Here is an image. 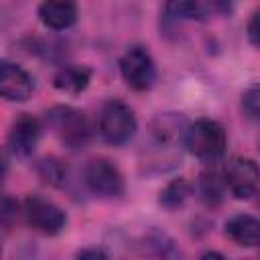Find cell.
Returning <instances> with one entry per match:
<instances>
[{
    "label": "cell",
    "instance_id": "19",
    "mask_svg": "<svg viewBox=\"0 0 260 260\" xmlns=\"http://www.w3.org/2000/svg\"><path fill=\"white\" fill-rule=\"evenodd\" d=\"M43 169H45V173H43L45 181L57 183L61 179V171H59V165L55 160H43Z\"/></svg>",
    "mask_w": 260,
    "mask_h": 260
},
{
    "label": "cell",
    "instance_id": "2",
    "mask_svg": "<svg viewBox=\"0 0 260 260\" xmlns=\"http://www.w3.org/2000/svg\"><path fill=\"white\" fill-rule=\"evenodd\" d=\"M47 124L55 136L69 148H81L91 140L87 118L71 106H55L47 112Z\"/></svg>",
    "mask_w": 260,
    "mask_h": 260
},
{
    "label": "cell",
    "instance_id": "20",
    "mask_svg": "<svg viewBox=\"0 0 260 260\" xmlns=\"http://www.w3.org/2000/svg\"><path fill=\"white\" fill-rule=\"evenodd\" d=\"M77 256L79 258H106V252H102L98 248H91V250H79Z\"/></svg>",
    "mask_w": 260,
    "mask_h": 260
},
{
    "label": "cell",
    "instance_id": "9",
    "mask_svg": "<svg viewBox=\"0 0 260 260\" xmlns=\"http://www.w3.org/2000/svg\"><path fill=\"white\" fill-rule=\"evenodd\" d=\"M35 91L32 75L10 61H2L0 65V93L8 102H26Z\"/></svg>",
    "mask_w": 260,
    "mask_h": 260
},
{
    "label": "cell",
    "instance_id": "17",
    "mask_svg": "<svg viewBox=\"0 0 260 260\" xmlns=\"http://www.w3.org/2000/svg\"><path fill=\"white\" fill-rule=\"evenodd\" d=\"M242 104H244V110L248 112V116L260 120V85L250 87V89L244 93Z\"/></svg>",
    "mask_w": 260,
    "mask_h": 260
},
{
    "label": "cell",
    "instance_id": "11",
    "mask_svg": "<svg viewBox=\"0 0 260 260\" xmlns=\"http://www.w3.org/2000/svg\"><path fill=\"white\" fill-rule=\"evenodd\" d=\"M187 120L177 112H165L158 114L150 122V136L158 146H175L181 138L185 140L187 132Z\"/></svg>",
    "mask_w": 260,
    "mask_h": 260
},
{
    "label": "cell",
    "instance_id": "18",
    "mask_svg": "<svg viewBox=\"0 0 260 260\" xmlns=\"http://www.w3.org/2000/svg\"><path fill=\"white\" fill-rule=\"evenodd\" d=\"M246 35H248V41H250L256 49H260V10H256V12L250 16V20H248V24H246Z\"/></svg>",
    "mask_w": 260,
    "mask_h": 260
},
{
    "label": "cell",
    "instance_id": "14",
    "mask_svg": "<svg viewBox=\"0 0 260 260\" xmlns=\"http://www.w3.org/2000/svg\"><path fill=\"white\" fill-rule=\"evenodd\" d=\"M203 12V0H165L162 16L169 24H179L183 20L195 18Z\"/></svg>",
    "mask_w": 260,
    "mask_h": 260
},
{
    "label": "cell",
    "instance_id": "8",
    "mask_svg": "<svg viewBox=\"0 0 260 260\" xmlns=\"http://www.w3.org/2000/svg\"><path fill=\"white\" fill-rule=\"evenodd\" d=\"M41 140V122L30 114L14 118L8 130V148L14 156H30Z\"/></svg>",
    "mask_w": 260,
    "mask_h": 260
},
{
    "label": "cell",
    "instance_id": "16",
    "mask_svg": "<svg viewBox=\"0 0 260 260\" xmlns=\"http://www.w3.org/2000/svg\"><path fill=\"white\" fill-rule=\"evenodd\" d=\"M187 195H189V185H187V181H185V179H175V181H171V183L160 191V203H162L165 207H169V209H175V207H179V205L185 203Z\"/></svg>",
    "mask_w": 260,
    "mask_h": 260
},
{
    "label": "cell",
    "instance_id": "13",
    "mask_svg": "<svg viewBox=\"0 0 260 260\" xmlns=\"http://www.w3.org/2000/svg\"><path fill=\"white\" fill-rule=\"evenodd\" d=\"M89 81H91V69L85 65H63L53 77L55 89L69 95H77L85 91Z\"/></svg>",
    "mask_w": 260,
    "mask_h": 260
},
{
    "label": "cell",
    "instance_id": "5",
    "mask_svg": "<svg viewBox=\"0 0 260 260\" xmlns=\"http://www.w3.org/2000/svg\"><path fill=\"white\" fill-rule=\"evenodd\" d=\"M85 187L104 199H116L124 195V175L108 158H91L83 169Z\"/></svg>",
    "mask_w": 260,
    "mask_h": 260
},
{
    "label": "cell",
    "instance_id": "12",
    "mask_svg": "<svg viewBox=\"0 0 260 260\" xmlns=\"http://www.w3.org/2000/svg\"><path fill=\"white\" fill-rule=\"evenodd\" d=\"M228 238L242 248L260 246V219L248 213H238L225 221Z\"/></svg>",
    "mask_w": 260,
    "mask_h": 260
},
{
    "label": "cell",
    "instance_id": "6",
    "mask_svg": "<svg viewBox=\"0 0 260 260\" xmlns=\"http://www.w3.org/2000/svg\"><path fill=\"white\" fill-rule=\"evenodd\" d=\"M24 215L28 225L45 236H57L67 225L65 211L57 203L41 195H28L24 199Z\"/></svg>",
    "mask_w": 260,
    "mask_h": 260
},
{
    "label": "cell",
    "instance_id": "1",
    "mask_svg": "<svg viewBox=\"0 0 260 260\" xmlns=\"http://www.w3.org/2000/svg\"><path fill=\"white\" fill-rule=\"evenodd\" d=\"M185 146L195 158L203 162H215L228 150L225 128L211 118H199L187 126Z\"/></svg>",
    "mask_w": 260,
    "mask_h": 260
},
{
    "label": "cell",
    "instance_id": "7",
    "mask_svg": "<svg viewBox=\"0 0 260 260\" xmlns=\"http://www.w3.org/2000/svg\"><path fill=\"white\" fill-rule=\"evenodd\" d=\"M223 181L236 199H250L260 187V167L254 158L238 156L228 165Z\"/></svg>",
    "mask_w": 260,
    "mask_h": 260
},
{
    "label": "cell",
    "instance_id": "15",
    "mask_svg": "<svg viewBox=\"0 0 260 260\" xmlns=\"http://www.w3.org/2000/svg\"><path fill=\"white\" fill-rule=\"evenodd\" d=\"M223 187H225V181H223L215 171L203 173V175L199 177V193H201V197H203L207 203H217V201L221 199Z\"/></svg>",
    "mask_w": 260,
    "mask_h": 260
},
{
    "label": "cell",
    "instance_id": "4",
    "mask_svg": "<svg viewBox=\"0 0 260 260\" xmlns=\"http://www.w3.org/2000/svg\"><path fill=\"white\" fill-rule=\"evenodd\" d=\"M120 73L128 87L134 91H148L156 81V65L152 55L140 47H128L120 59Z\"/></svg>",
    "mask_w": 260,
    "mask_h": 260
},
{
    "label": "cell",
    "instance_id": "10",
    "mask_svg": "<svg viewBox=\"0 0 260 260\" xmlns=\"http://www.w3.org/2000/svg\"><path fill=\"white\" fill-rule=\"evenodd\" d=\"M37 14L45 28L67 30L77 20V6L73 0H43Z\"/></svg>",
    "mask_w": 260,
    "mask_h": 260
},
{
    "label": "cell",
    "instance_id": "3",
    "mask_svg": "<svg viewBox=\"0 0 260 260\" xmlns=\"http://www.w3.org/2000/svg\"><path fill=\"white\" fill-rule=\"evenodd\" d=\"M136 116L130 110V106H126L120 100H110L102 106L100 112V120H98V130L102 134V138L114 146L118 144H126L134 132H136Z\"/></svg>",
    "mask_w": 260,
    "mask_h": 260
}]
</instances>
